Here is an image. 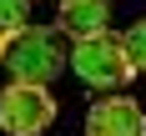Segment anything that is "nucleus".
Returning a JSON list of instances; mask_svg holds the SVG:
<instances>
[{
    "label": "nucleus",
    "mask_w": 146,
    "mask_h": 136,
    "mask_svg": "<svg viewBox=\"0 0 146 136\" xmlns=\"http://www.w3.org/2000/svg\"><path fill=\"white\" fill-rule=\"evenodd\" d=\"M0 60H5V71L15 76V81H50V76H60V40L56 30L45 25H20L5 35V45H0Z\"/></svg>",
    "instance_id": "f257e3e1"
},
{
    "label": "nucleus",
    "mask_w": 146,
    "mask_h": 136,
    "mask_svg": "<svg viewBox=\"0 0 146 136\" xmlns=\"http://www.w3.org/2000/svg\"><path fill=\"white\" fill-rule=\"evenodd\" d=\"M71 71L81 76L91 91H116V86H126V81L136 76V71H131V56H126V45H121V35H111V30L76 40Z\"/></svg>",
    "instance_id": "f03ea898"
},
{
    "label": "nucleus",
    "mask_w": 146,
    "mask_h": 136,
    "mask_svg": "<svg viewBox=\"0 0 146 136\" xmlns=\"http://www.w3.org/2000/svg\"><path fill=\"white\" fill-rule=\"evenodd\" d=\"M56 121V101L40 81H10L0 91V131L5 136H40Z\"/></svg>",
    "instance_id": "7ed1b4c3"
},
{
    "label": "nucleus",
    "mask_w": 146,
    "mask_h": 136,
    "mask_svg": "<svg viewBox=\"0 0 146 136\" xmlns=\"http://www.w3.org/2000/svg\"><path fill=\"white\" fill-rule=\"evenodd\" d=\"M86 136H146V111L131 96H106L86 111Z\"/></svg>",
    "instance_id": "20e7f679"
},
{
    "label": "nucleus",
    "mask_w": 146,
    "mask_h": 136,
    "mask_svg": "<svg viewBox=\"0 0 146 136\" xmlns=\"http://www.w3.org/2000/svg\"><path fill=\"white\" fill-rule=\"evenodd\" d=\"M56 30H66V35H76V40L101 35V30H111V5H106V0H60Z\"/></svg>",
    "instance_id": "39448f33"
},
{
    "label": "nucleus",
    "mask_w": 146,
    "mask_h": 136,
    "mask_svg": "<svg viewBox=\"0 0 146 136\" xmlns=\"http://www.w3.org/2000/svg\"><path fill=\"white\" fill-rule=\"evenodd\" d=\"M121 45H126V56H131V71H146V15L121 35Z\"/></svg>",
    "instance_id": "423d86ee"
},
{
    "label": "nucleus",
    "mask_w": 146,
    "mask_h": 136,
    "mask_svg": "<svg viewBox=\"0 0 146 136\" xmlns=\"http://www.w3.org/2000/svg\"><path fill=\"white\" fill-rule=\"evenodd\" d=\"M30 20V0H0V40Z\"/></svg>",
    "instance_id": "0eeeda50"
},
{
    "label": "nucleus",
    "mask_w": 146,
    "mask_h": 136,
    "mask_svg": "<svg viewBox=\"0 0 146 136\" xmlns=\"http://www.w3.org/2000/svg\"><path fill=\"white\" fill-rule=\"evenodd\" d=\"M0 45H5V40H0Z\"/></svg>",
    "instance_id": "6e6552de"
}]
</instances>
